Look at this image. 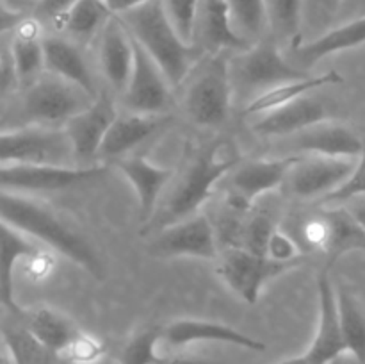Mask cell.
Wrapping results in <instances>:
<instances>
[{"label":"cell","mask_w":365,"mask_h":364,"mask_svg":"<svg viewBox=\"0 0 365 364\" xmlns=\"http://www.w3.org/2000/svg\"><path fill=\"white\" fill-rule=\"evenodd\" d=\"M0 220L31 238L38 245L56 250L77 266L98 277L102 271L98 256L81 234L68 227L53 211L27 195L0 191Z\"/></svg>","instance_id":"cell-1"},{"label":"cell","mask_w":365,"mask_h":364,"mask_svg":"<svg viewBox=\"0 0 365 364\" xmlns=\"http://www.w3.org/2000/svg\"><path fill=\"white\" fill-rule=\"evenodd\" d=\"M120 20L128 34L155 61L173 88L185 82L205 54L200 45H187L178 38L164 14L160 0H152L127 11L120 14Z\"/></svg>","instance_id":"cell-2"},{"label":"cell","mask_w":365,"mask_h":364,"mask_svg":"<svg viewBox=\"0 0 365 364\" xmlns=\"http://www.w3.org/2000/svg\"><path fill=\"white\" fill-rule=\"evenodd\" d=\"M241 157L232 150L228 141H216L200 150L189 163L182 178L171 191L159 213H153L145 231L159 232L191 214L198 213L200 207L212 196V189L225 175L230 173Z\"/></svg>","instance_id":"cell-3"},{"label":"cell","mask_w":365,"mask_h":364,"mask_svg":"<svg viewBox=\"0 0 365 364\" xmlns=\"http://www.w3.org/2000/svg\"><path fill=\"white\" fill-rule=\"evenodd\" d=\"M237 54L235 59H230L232 93L239 91L248 102L274 86L310 75L305 68L294 66L282 56L280 45L273 36H264L250 49Z\"/></svg>","instance_id":"cell-4"},{"label":"cell","mask_w":365,"mask_h":364,"mask_svg":"<svg viewBox=\"0 0 365 364\" xmlns=\"http://www.w3.org/2000/svg\"><path fill=\"white\" fill-rule=\"evenodd\" d=\"M187 79L184 107L192 123L200 127L223 123L232 106L230 59L225 54L202 57Z\"/></svg>","instance_id":"cell-5"},{"label":"cell","mask_w":365,"mask_h":364,"mask_svg":"<svg viewBox=\"0 0 365 364\" xmlns=\"http://www.w3.org/2000/svg\"><path fill=\"white\" fill-rule=\"evenodd\" d=\"M93 100L95 96L78 86L43 71L36 81L25 86L21 96V116L31 125H64L71 116L84 111Z\"/></svg>","instance_id":"cell-6"},{"label":"cell","mask_w":365,"mask_h":364,"mask_svg":"<svg viewBox=\"0 0 365 364\" xmlns=\"http://www.w3.org/2000/svg\"><path fill=\"white\" fill-rule=\"evenodd\" d=\"M107 164L68 166V164H2L0 191L31 195V193L61 191L77 188L100 178Z\"/></svg>","instance_id":"cell-7"},{"label":"cell","mask_w":365,"mask_h":364,"mask_svg":"<svg viewBox=\"0 0 365 364\" xmlns=\"http://www.w3.org/2000/svg\"><path fill=\"white\" fill-rule=\"evenodd\" d=\"M73 157L63 127L25 125L0 131L2 164H68Z\"/></svg>","instance_id":"cell-8"},{"label":"cell","mask_w":365,"mask_h":364,"mask_svg":"<svg viewBox=\"0 0 365 364\" xmlns=\"http://www.w3.org/2000/svg\"><path fill=\"white\" fill-rule=\"evenodd\" d=\"M299 264L302 261L278 263L266 256L248 252L241 246H230L217 266V273L239 298L246 303H257L266 282L294 270Z\"/></svg>","instance_id":"cell-9"},{"label":"cell","mask_w":365,"mask_h":364,"mask_svg":"<svg viewBox=\"0 0 365 364\" xmlns=\"http://www.w3.org/2000/svg\"><path fill=\"white\" fill-rule=\"evenodd\" d=\"M299 156H284L274 159H253L239 163L230 171V188L227 195V207L232 213H246L252 209L259 196L284 186L291 168L298 163Z\"/></svg>","instance_id":"cell-10"},{"label":"cell","mask_w":365,"mask_h":364,"mask_svg":"<svg viewBox=\"0 0 365 364\" xmlns=\"http://www.w3.org/2000/svg\"><path fill=\"white\" fill-rule=\"evenodd\" d=\"M355 168V159L344 157L299 156L284 184L287 193L298 200H323L341 188Z\"/></svg>","instance_id":"cell-11"},{"label":"cell","mask_w":365,"mask_h":364,"mask_svg":"<svg viewBox=\"0 0 365 364\" xmlns=\"http://www.w3.org/2000/svg\"><path fill=\"white\" fill-rule=\"evenodd\" d=\"M152 253L157 257H195L214 261L217 257L216 227L205 214H191L157 232Z\"/></svg>","instance_id":"cell-12"},{"label":"cell","mask_w":365,"mask_h":364,"mask_svg":"<svg viewBox=\"0 0 365 364\" xmlns=\"http://www.w3.org/2000/svg\"><path fill=\"white\" fill-rule=\"evenodd\" d=\"M132 38V36H130ZM134 61L123 91V103L132 113L159 114L170 106V82L155 61L132 38Z\"/></svg>","instance_id":"cell-13"},{"label":"cell","mask_w":365,"mask_h":364,"mask_svg":"<svg viewBox=\"0 0 365 364\" xmlns=\"http://www.w3.org/2000/svg\"><path fill=\"white\" fill-rule=\"evenodd\" d=\"M317 309L316 334L305 355L312 364H334L344 355L346 348L339 325L337 295L327 266L317 277Z\"/></svg>","instance_id":"cell-14"},{"label":"cell","mask_w":365,"mask_h":364,"mask_svg":"<svg viewBox=\"0 0 365 364\" xmlns=\"http://www.w3.org/2000/svg\"><path fill=\"white\" fill-rule=\"evenodd\" d=\"M116 116L114 100L107 93H98L84 111L63 125L75 159H91L98 156L100 145Z\"/></svg>","instance_id":"cell-15"},{"label":"cell","mask_w":365,"mask_h":364,"mask_svg":"<svg viewBox=\"0 0 365 364\" xmlns=\"http://www.w3.org/2000/svg\"><path fill=\"white\" fill-rule=\"evenodd\" d=\"M173 121V118L166 113L146 114V113H128L120 114L114 118L113 125L107 131L102 145H100L98 156L102 159L116 161L125 157L132 150L138 148L146 139L159 134L163 128Z\"/></svg>","instance_id":"cell-16"},{"label":"cell","mask_w":365,"mask_h":364,"mask_svg":"<svg viewBox=\"0 0 365 364\" xmlns=\"http://www.w3.org/2000/svg\"><path fill=\"white\" fill-rule=\"evenodd\" d=\"M362 150V138L349 127L335 121H321L291 136L294 156H321L356 159Z\"/></svg>","instance_id":"cell-17"},{"label":"cell","mask_w":365,"mask_h":364,"mask_svg":"<svg viewBox=\"0 0 365 364\" xmlns=\"http://www.w3.org/2000/svg\"><path fill=\"white\" fill-rule=\"evenodd\" d=\"M163 339L175 348L202 341L227 343V345L241 346V348L252 350V352H264L267 348L266 343L252 338L230 325L210 320H196V318H180V320L168 323L166 327H163Z\"/></svg>","instance_id":"cell-18"},{"label":"cell","mask_w":365,"mask_h":364,"mask_svg":"<svg viewBox=\"0 0 365 364\" xmlns=\"http://www.w3.org/2000/svg\"><path fill=\"white\" fill-rule=\"evenodd\" d=\"M134 49L132 38L120 16H110L100 31L98 63L103 77L116 91L123 93L130 77Z\"/></svg>","instance_id":"cell-19"},{"label":"cell","mask_w":365,"mask_h":364,"mask_svg":"<svg viewBox=\"0 0 365 364\" xmlns=\"http://www.w3.org/2000/svg\"><path fill=\"white\" fill-rule=\"evenodd\" d=\"M43 64L45 71L78 86L96 96L95 77L86 61L81 45L64 36H43Z\"/></svg>","instance_id":"cell-20"},{"label":"cell","mask_w":365,"mask_h":364,"mask_svg":"<svg viewBox=\"0 0 365 364\" xmlns=\"http://www.w3.org/2000/svg\"><path fill=\"white\" fill-rule=\"evenodd\" d=\"M330 118L331 113L327 102L305 95L287 106L262 114L260 120L252 125V128L260 136H292L303 128L328 121Z\"/></svg>","instance_id":"cell-21"},{"label":"cell","mask_w":365,"mask_h":364,"mask_svg":"<svg viewBox=\"0 0 365 364\" xmlns=\"http://www.w3.org/2000/svg\"><path fill=\"white\" fill-rule=\"evenodd\" d=\"M114 166L127 177L138 196L143 220L148 221L153 216L163 189L173 178L171 168L159 166L141 156H125L114 161Z\"/></svg>","instance_id":"cell-22"},{"label":"cell","mask_w":365,"mask_h":364,"mask_svg":"<svg viewBox=\"0 0 365 364\" xmlns=\"http://www.w3.org/2000/svg\"><path fill=\"white\" fill-rule=\"evenodd\" d=\"M43 29L41 21L25 16L11 32L9 63L14 79L21 86H29L45 71L43 64Z\"/></svg>","instance_id":"cell-23"},{"label":"cell","mask_w":365,"mask_h":364,"mask_svg":"<svg viewBox=\"0 0 365 364\" xmlns=\"http://www.w3.org/2000/svg\"><path fill=\"white\" fill-rule=\"evenodd\" d=\"M38 252H41L38 243L0 220V302L16 316H20L24 309H20L14 298V273L18 264Z\"/></svg>","instance_id":"cell-24"},{"label":"cell","mask_w":365,"mask_h":364,"mask_svg":"<svg viewBox=\"0 0 365 364\" xmlns=\"http://www.w3.org/2000/svg\"><path fill=\"white\" fill-rule=\"evenodd\" d=\"M198 36L202 39L203 52L207 50L209 54H225L228 50L242 52L252 46L235 32L225 0L200 2L196 38Z\"/></svg>","instance_id":"cell-25"},{"label":"cell","mask_w":365,"mask_h":364,"mask_svg":"<svg viewBox=\"0 0 365 364\" xmlns=\"http://www.w3.org/2000/svg\"><path fill=\"white\" fill-rule=\"evenodd\" d=\"M324 218V243L321 253L327 256V268L349 252H365V231L346 206H321Z\"/></svg>","instance_id":"cell-26"},{"label":"cell","mask_w":365,"mask_h":364,"mask_svg":"<svg viewBox=\"0 0 365 364\" xmlns=\"http://www.w3.org/2000/svg\"><path fill=\"white\" fill-rule=\"evenodd\" d=\"M27 330L38 339L41 345L52 350L57 355H63L68 346L78 338L82 328L66 314L50 307H36L27 309L18 316ZM63 359V357H61Z\"/></svg>","instance_id":"cell-27"},{"label":"cell","mask_w":365,"mask_h":364,"mask_svg":"<svg viewBox=\"0 0 365 364\" xmlns=\"http://www.w3.org/2000/svg\"><path fill=\"white\" fill-rule=\"evenodd\" d=\"M365 43V16L351 18L339 24L337 27L328 29L312 41L302 43L294 49L296 57L302 66L309 68L319 63L324 57L331 54L346 52V50L356 49Z\"/></svg>","instance_id":"cell-28"},{"label":"cell","mask_w":365,"mask_h":364,"mask_svg":"<svg viewBox=\"0 0 365 364\" xmlns=\"http://www.w3.org/2000/svg\"><path fill=\"white\" fill-rule=\"evenodd\" d=\"M0 339L6 346L13 364H63L57 353L46 348L27 330L20 318L11 313L0 320Z\"/></svg>","instance_id":"cell-29"},{"label":"cell","mask_w":365,"mask_h":364,"mask_svg":"<svg viewBox=\"0 0 365 364\" xmlns=\"http://www.w3.org/2000/svg\"><path fill=\"white\" fill-rule=\"evenodd\" d=\"M337 82H342V77L337 74V71L331 70L323 75H317V77L309 75V77L299 79V81H292V82H285V84H280V86H274V88L267 89V91L260 93V95L255 96L253 100H250V102L246 103L242 116L248 118V116H253V114L271 113V111L287 106V103L294 102V100L302 98V96L309 95V93L323 88V86L337 84Z\"/></svg>","instance_id":"cell-30"},{"label":"cell","mask_w":365,"mask_h":364,"mask_svg":"<svg viewBox=\"0 0 365 364\" xmlns=\"http://www.w3.org/2000/svg\"><path fill=\"white\" fill-rule=\"evenodd\" d=\"M110 16L113 14L102 0H77L70 9L57 16L52 25L61 36L82 45L89 41L96 32L102 31Z\"/></svg>","instance_id":"cell-31"},{"label":"cell","mask_w":365,"mask_h":364,"mask_svg":"<svg viewBox=\"0 0 365 364\" xmlns=\"http://www.w3.org/2000/svg\"><path fill=\"white\" fill-rule=\"evenodd\" d=\"M335 295L346 353L355 357L360 364H365V309L348 285H339Z\"/></svg>","instance_id":"cell-32"},{"label":"cell","mask_w":365,"mask_h":364,"mask_svg":"<svg viewBox=\"0 0 365 364\" xmlns=\"http://www.w3.org/2000/svg\"><path fill=\"white\" fill-rule=\"evenodd\" d=\"M267 13V27L277 43H291L299 38L305 0H264Z\"/></svg>","instance_id":"cell-33"},{"label":"cell","mask_w":365,"mask_h":364,"mask_svg":"<svg viewBox=\"0 0 365 364\" xmlns=\"http://www.w3.org/2000/svg\"><path fill=\"white\" fill-rule=\"evenodd\" d=\"M232 25L245 41L253 45L264 38L267 29V13L264 0H225Z\"/></svg>","instance_id":"cell-34"},{"label":"cell","mask_w":365,"mask_h":364,"mask_svg":"<svg viewBox=\"0 0 365 364\" xmlns=\"http://www.w3.org/2000/svg\"><path fill=\"white\" fill-rule=\"evenodd\" d=\"M200 2L202 0H160L168 21L178 38L187 45H196Z\"/></svg>","instance_id":"cell-35"},{"label":"cell","mask_w":365,"mask_h":364,"mask_svg":"<svg viewBox=\"0 0 365 364\" xmlns=\"http://www.w3.org/2000/svg\"><path fill=\"white\" fill-rule=\"evenodd\" d=\"M163 341V327H148L128 339L120 353V364H157L160 355L157 346Z\"/></svg>","instance_id":"cell-36"},{"label":"cell","mask_w":365,"mask_h":364,"mask_svg":"<svg viewBox=\"0 0 365 364\" xmlns=\"http://www.w3.org/2000/svg\"><path fill=\"white\" fill-rule=\"evenodd\" d=\"M362 196H365V138L362 139V150L355 159V168H353L351 175L346 178L341 188L319 200V206H342L349 200L362 198Z\"/></svg>","instance_id":"cell-37"},{"label":"cell","mask_w":365,"mask_h":364,"mask_svg":"<svg viewBox=\"0 0 365 364\" xmlns=\"http://www.w3.org/2000/svg\"><path fill=\"white\" fill-rule=\"evenodd\" d=\"M274 221L271 220L266 214H255V216L250 218L241 228V243L239 246L248 252L259 253V256H266V246L269 241L271 232L274 231Z\"/></svg>","instance_id":"cell-38"},{"label":"cell","mask_w":365,"mask_h":364,"mask_svg":"<svg viewBox=\"0 0 365 364\" xmlns=\"http://www.w3.org/2000/svg\"><path fill=\"white\" fill-rule=\"evenodd\" d=\"M106 352L107 346L102 339L82 330L61 357L71 364H96L106 355Z\"/></svg>","instance_id":"cell-39"},{"label":"cell","mask_w":365,"mask_h":364,"mask_svg":"<svg viewBox=\"0 0 365 364\" xmlns=\"http://www.w3.org/2000/svg\"><path fill=\"white\" fill-rule=\"evenodd\" d=\"M266 257L278 263H296V261H302L303 253L299 252L298 245L292 241L291 236L280 225H277L267 241Z\"/></svg>","instance_id":"cell-40"},{"label":"cell","mask_w":365,"mask_h":364,"mask_svg":"<svg viewBox=\"0 0 365 364\" xmlns=\"http://www.w3.org/2000/svg\"><path fill=\"white\" fill-rule=\"evenodd\" d=\"M77 0H38L36 2V20H50L53 21L57 16L70 9Z\"/></svg>","instance_id":"cell-41"},{"label":"cell","mask_w":365,"mask_h":364,"mask_svg":"<svg viewBox=\"0 0 365 364\" xmlns=\"http://www.w3.org/2000/svg\"><path fill=\"white\" fill-rule=\"evenodd\" d=\"M342 0H309L310 14L319 24H330L337 16Z\"/></svg>","instance_id":"cell-42"},{"label":"cell","mask_w":365,"mask_h":364,"mask_svg":"<svg viewBox=\"0 0 365 364\" xmlns=\"http://www.w3.org/2000/svg\"><path fill=\"white\" fill-rule=\"evenodd\" d=\"M24 18L25 14L20 7L11 6L6 0H0V38L13 32Z\"/></svg>","instance_id":"cell-43"},{"label":"cell","mask_w":365,"mask_h":364,"mask_svg":"<svg viewBox=\"0 0 365 364\" xmlns=\"http://www.w3.org/2000/svg\"><path fill=\"white\" fill-rule=\"evenodd\" d=\"M106 4V7L109 9L110 14L114 16H120V14L127 13V11L135 9V7L143 6L146 2H152V0H102Z\"/></svg>","instance_id":"cell-44"},{"label":"cell","mask_w":365,"mask_h":364,"mask_svg":"<svg viewBox=\"0 0 365 364\" xmlns=\"http://www.w3.org/2000/svg\"><path fill=\"white\" fill-rule=\"evenodd\" d=\"M337 16H342L344 20L365 16V0H342Z\"/></svg>","instance_id":"cell-45"},{"label":"cell","mask_w":365,"mask_h":364,"mask_svg":"<svg viewBox=\"0 0 365 364\" xmlns=\"http://www.w3.org/2000/svg\"><path fill=\"white\" fill-rule=\"evenodd\" d=\"M342 206H346V209L351 213V216L359 221L360 227L365 231V198H353L349 202L342 203Z\"/></svg>","instance_id":"cell-46"},{"label":"cell","mask_w":365,"mask_h":364,"mask_svg":"<svg viewBox=\"0 0 365 364\" xmlns=\"http://www.w3.org/2000/svg\"><path fill=\"white\" fill-rule=\"evenodd\" d=\"M157 364H227V363H217V360H207V359H196V357H163L160 355L159 363Z\"/></svg>","instance_id":"cell-47"},{"label":"cell","mask_w":365,"mask_h":364,"mask_svg":"<svg viewBox=\"0 0 365 364\" xmlns=\"http://www.w3.org/2000/svg\"><path fill=\"white\" fill-rule=\"evenodd\" d=\"M277 364H312V363H310V360L307 359L305 353H302V355H298V357H289V359L280 360V363H277Z\"/></svg>","instance_id":"cell-48"},{"label":"cell","mask_w":365,"mask_h":364,"mask_svg":"<svg viewBox=\"0 0 365 364\" xmlns=\"http://www.w3.org/2000/svg\"><path fill=\"white\" fill-rule=\"evenodd\" d=\"M4 66H6V61H4L2 54H0V79H2V74H4Z\"/></svg>","instance_id":"cell-49"},{"label":"cell","mask_w":365,"mask_h":364,"mask_svg":"<svg viewBox=\"0 0 365 364\" xmlns=\"http://www.w3.org/2000/svg\"><path fill=\"white\" fill-rule=\"evenodd\" d=\"M0 364H7V359H6V355H4L2 352H0Z\"/></svg>","instance_id":"cell-50"},{"label":"cell","mask_w":365,"mask_h":364,"mask_svg":"<svg viewBox=\"0 0 365 364\" xmlns=\"http://www.w3.org/2000/svg\"><path fill=\"white\" fill-rule=\"evenodd\" d=\"M18 2H20V4H24V2H38V0H18Z\"/></svg>","instance_id":"cell-51"},{"label":"cell","mask_w":365,"mask_h":364,"mask_svg":"<svg viewBox=\"0 0 365 364\" xmlns=\"http://www.w3.org/2000/svg\"><path fill=\"white\" fill-rule=\"evenodd\" d=\"M9 2H11V4H13V6H16V7H18V6H20V4H18V2H16V0H9Z\"/></svg>","instance_id":"cell-52"},{"label":"cell","mask_w":365,"mask_h":364,"mask_svg":"<svg viewBox=\"0 0 365 364\" xmlns=\"http://www.w3.org/2000/svg\"><path fill=\"white\" fill-rule=\"evenodd\" d=\"M6 2H9V0H6ZM11 4V2H9ZM11 6H13V4H11Z\"/></svg>","instance_id":"cell-53"},{"label":"cell","mask_w":365,"mask_h":364,"mask_svg":"<svg viewBox=\"0 0 365 364\" xmlns=\"http://www.w3.org/2000/svg\"><path fill=\"white\" fill-rule=\"evenodd\" d=\"M334 364H339V360H337V363H334Z\"/></svg>","instance_id":"cell-54"},{"label":"cell","mask_w":365,"mask_h":364,"mask_svg":"<svg viewBox=\"0 0 365 364\" xmlns=\"http://www.w3.org/2000/svg\"><path fill=\"white\" fill-rule=\"evenodd\" d=\"M16 2H18V0H16ZM18 4H20V2H18Z\"/></svg>","instance_id":"cell-55"}]
</instances>
